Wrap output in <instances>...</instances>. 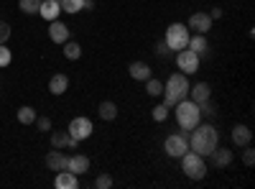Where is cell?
Wrapping results in <instances>:
<instances>
[{
  "mask_svg": "<svg viewBox=\"0 0 255 189\" xmlns=\"http://www.w3.org/2000/svg\"><path fill=\"white\" fill-rule=\"evenodd\" d=\"M189 36H191V31H189L184 23H171V26L166 28L163 41H166V46L171 49V51H181V49H186V44H189Z\"/></svg>",
  "mask_w": 255,
  "mask_h": 189,
  "instance_id": "5",
  "label": "cell"
},
{
  "mask_svg": "<svg viewBox=\"0 0 255 189\" xmlns=\"http://www.w3.org/2000/svg\"><path fill=\"white\" fill-rule=\"evenodd\" d=\"M209 18H212V20H220V18H222V8H212Z\"/></svg>",
  "mask_w": 255,
  "mask_h": 189,
  "instance_id": "36",
  "label": "cell"
},
{
  "mask_svg": "<svg viewBox=\"0 0 255 189\" xmlns=\"http://www.w3.org/2000/svg\"><path fill=\"white\" fill-rule=\"evenodd\" d=\"M67 169H69L72 174H77V177L87 174V172H90V159L84 156V154H74V156H69V161H67Z\"/></svg>",
  "mask_w": 255,
  "mask_h": 189,
  "instance_id": "12",
  "label": "cell"
},
{
  "mask_svg": "<svg viewBox=\"0 0 255 189\" xmlns=\"http://www.w3.org/2000/svg\"><path fill=\"white\" fill-rule=\"evenodd\" d=\"M209 156H212V159H215V164L220 166V169H227V166L232 164V159H235V154H232L230 149H220V146H217V149H215V151H212Z\"/></svg>",
  "mask_w": 255,
  "mask_h": 189,
  "instance_id": "22",
  "label": "cell"
},
{
  "mask_svg": "<svg viewBox=\"0 0 255 189\" xmlns=\"http://www.w3.org/2000/svg\"><path fill=\"white\" fill-rule=\"evenodd\" d=\"M36 128L38 131H51V118H46V115L36 118Z\"/></svg>",
  "mask_w": 255,
  "mask_h": 189,
  "instance_id": "32",
  "label": "cell"
},
{
  "mask_svg": "<svg viewBox=\"0 0 255 189\" xmlns=\"http://www.w3.org/2000/svg\"><path fill=\"white\" fill-rule=\"evenodd\" d=\"M64 56H67V59H72V61H77L79 56H82V46L77 44V41H64Z\"/></svg>",
  "mask_w": 255,
  "mask_h": 189,
  "instance_id": "23",
  "label": "cell"
},
{
  "mask_svg": "<svg viewBox=\"0 0 255 189\" xmlns=\"http://www.w3.org/2000/svg\"><path fill=\"white\" fill-rule=\"evenodd\" d=\"M145 92L151 95V97H158V95L163 92V82L156 79V77H148V79H145Z\"/></svg>",
  "mask_w": 255,
  "mask_h": 189,
  "instance_id": "25",
  "label": "cell"
},
{
  "mask_svg": "<svg viewBox=\"0 0 255 189\" xmlns=\"http://www.w3.org/2000/svg\"><path fill=\"white\" fill-rule=\"evenodd\" d=\"M51 146H54V149H77V146H79V141H74L67 131H54L51 133Z\"/></svg>",
  "mask_w": 255,
  "mask_h": 189,
  "instance_id": "14",
  "label": "cell"
},
{
  "mask_svg": "<svg viewBox=\"0 0 255 189\" xmlns=\"http://www.w3.org/2000/svg\"><path fill=\"white\" fill-rule=\"evenodd\" d=\"M128 72H130V77H133L135 82H145L148 77H153L151 67H148L145 61H133V64L128 67Z\"/></svg>",
  "mask_w": 255,
  "mask_h": 189,
  "instance_id": "17",
  "label": "cell"
},
{
  "mask_svg": "<svg viewBox=\"0 0 255 189\" xmlns=\"http://www.w3.org/2000/svg\"><path fill=\"white\" fill-rule=\"evenodd\" d=\"M69 90V77L67 74H54L51 79H49V92L51 95H64V92H67Z\"/></svg>",
  "mask_w": 255,
  "mask_h": 189,
  "instance_id": "19",
  "label": "cell"
},
{
  "mask_svg": "<svg viewBox=\"0 0 255 189\" xmlns=\"http://www.w3.org/2000/svg\"><path fill=\"white\" fill-rule=\"evenodd\" d=\"M97 115L102 118V120H115L118 118V105L113 102V100H102L100 105H97Z\"/></svg>",
  "mask_w": 255,
  "mask_h": 189,
  "instance_id": "20",
  "label": "cell"
},
{
  "mask_svg": "<svg viewBox=\"0 0 255 189\" xmlns=\"http://www.w3.org/2000/svg\"><path fill=\"white\" fill-rule=\"evenodd\" d=\"M10 59H13L10 49H8L5 44H0V67H8V64H10Z\"/></svg>",
  "mask_w": 255,
  "mask_h": 189,
  "instance_id": "30",
  "label": "cell"
},
{
  "mask_svg": "<svg viewBox=\"0 0 255 189\" xmlns=\"http://www.w3.org/2000/svg\"><path fill=\"white\" fill-rule=\"evenodd\" d=\"M59 13H61V3H59V0H41L38 15L44 18V20H56Z\"/></svg>",
  "mask_w": 255,
  "mask_h": 189,
  "instance_id": "13",
  "label": "cell"
},
{
  "mask_svg": "<svg viewBox=\"0 0 255 189\" xmlns=\"http://www.w3.org/2000/svg\"><path fill=\"white\" fill-rule=\"evenodd\" d=\"M163 151L171 156V159H181L186 151H189V141L184 133H174V136H168L163 141Z\"/></svg>",
  "mask_w": 255,
  "mask_h": 189,
  "instance_id": "7",
  "label": "cell"
},
{
  "mask_svg": "<svg viewBox=\"0 0 255 189\" xmlns=\"http://www.w3.org/2000/svg\"><path fill=\"white\" fill-rule=\"evenodd\" d=\"M18 123H20V125H31V123H36V110L31 108V105H23V108L18 110Z\"/></svg>",
  "mask_w": 255,
  "mask_h": 189,
  "instance_id": "24",
  "label": "cell"
},
{
  "mask_svg": "<svg viewBox=\"0 0 255 189\" xmlns=\"http://www.w3.org/2000/svg\"><path fill=\"white\" fill-rule=\"evenodd\" d=\"M38 5H41V0H18V8L23 10L26 15H33V13H38Z\"/></svg>",
  "mask_w": 255,
  "mask_h": 189,
  "instance_id": "27",
  "label": "cell"
},
{
  "mask_svg": "<svg viewBox=\"0 0 255 189\" xmlns=\"http://www.w3.org/2000/svg\"><path fill=\"white\" fill-rule=\"evenodd\" d=\"M8 38H10V26L5 23V20H0V44H5Z\"/></svg>",
  "mask_w": 255,
  "mask_h": 189,
  "instance_id": "33",
  "label": "cell"
},
{
  "mask_svg": "<svg viewBox=\"0 0 255 189\" xmlns=\"http://www.w3.org/2000/svg\"><path fill=\"white\" fill-rule=\"evenodd\" d=\"M181 172H184L189 179H194V182L204 179V177H207L204 156H199V154H194V151H186V154L181 156Z\"/></svg>",
  "mask_w": 255,
  "mask_h": 189,
  "instance_id": "4",
  "label": "cell"
},
{
  "mask_svg": "<svg viewBox=\"0 0 255 189\" xmlns=\"http://www.w3.org/2000/svg\"><path fill=\"white\" fill-rule=\"evenodd\" d=\"M215 110H217V108H215V105H212L209 100H204V102H199V113H202L204 118H212V115H215Z\"/></svg>",
  "mask_w": 255,
  "mask_h": 189,
  "instance_id": "31",
  "label": "cell"
},
{
  "mask_svg": "<svg viewBox=\"0 0 255 189\" xmlns=\"http://www.w3.org/2000/svg\"><path fill=\"white\" fill-rule=\"evenodd\" d=\"M67 161H69V156H64L61 149H54V151H49V156H46V166H49L51 172L67 169Z\"/></svg>",
  "mask_w": 255,
  "mask_h": 189,
  "instance_id": "15",
  "label": "cell"
},
{
  "mask_svg": "<svg viewBox=\"0 0 255 189\" xmlns=\"http://www.w3.org/2000/svg\"><path fill=\"white\" fill-rule=\"evenodd\" d=\"M243 164H245V166H253V164H255V151L248 149V146H245V151H243Z\"/></svg>",
  "mask_w": 255,
  "mask_h": 189,
  "instance_id": "35",
  "label": "cell"
},
{
  "mask_svg": "<svg viewBox=\"0 0 255 189\" xmlns=\"http://www.w3.org/2000/svg\"><path fill=\"white\" fill-rule=\"evenodd\" d=\"M54 187H56V189H77V187H79V177L72 174L69 169H61V172H56V177H54Z\"/></svg>",
  "mask_w": 255,
  "mask_h": 189,
  "instance_id": "11",
  "label": "cell"
},
{
  "mask_svg": "<svg viewBox=\"0 0 255 189\" xmlns=\"http://www.w3.org/2000/svg\"><path fill=\"white\" fill-rule=\"evenodd\" d=\"M176 123H179V128H181V133L184 136H189V131L194 128V125L202 120V113H199V105L194 102V100H189V97H184V100H179L176 105Z\"/></svg>",
  "mask_w": 255,
  "mask_h": 189,
  "instance_id": "3",
  "label": "cell"
},
{
  "mask_svg": "<svg viewBox=\"0 0 255 189\" xmlns=\"http://www.w3.org/2000/svg\"><path fill=\"white\" fill-rule=\"evenodd\" d=\"M153 51H156L158 56H168V54H171V49L166 46V41H163V38H161V41H156V49H153Z\"/></svg>",
  "mask_w": 255,
  "mask_h": 189,
  "instance_id": "34",
  "label": "cell"
},
{
  "mask_svg": "<svg viewBox=\"0 0 255 189\" xmlns=\"http://www.w3.org/2000/svg\"><path fill=\"white\" fill-rule=\"evenodd\" d=\"M168 110H171V108H168V105H163V102H161V105H156V108L151 110V118H153L156 123H163V120L168 118Z\"/></svg>",
  "mask_w": 255,
  "mask_h": 189,
  "instance_id": "28",
  "label": "cell"
},
{
  "mask_svg": "<svg viewBox=\"0 0 255 189\" xmlns=\"http://www.w3.org/2000/svg\"><path fill=\"white\" fill-rule=\"evenodd\" d=\"M176 67H179V72L181 74H194L197 69H199V54L197 51H191V49H181V51H176Z\"/></svg>",
  "mask_w": 255,
  "mask_h": 189,
  "instance_id": "6",
  "label": "cell"
},
{
  "mask_svg": "<svg viewBox=\"0 0 255 189\" xmlns=\"http://www.w3.org/2000/svg\"><path fill=\"white\" fill-rule=\"evenodd\" d=\"M92 131H95V125H92L90 118H74V120L69 123V128H67V133H69L74 141H87V138L92 136Z\"/></svg>",
  "mask_w": 255,
  "mask_h": 189,
  "instance_id": "8",
  "label": "cell"
},
{
  "mask_svg": "<svg viewBox=\"0 0 255 189\" xmlns=\"http://www.w3.org/2000/svg\"><path fill=\"white\" fill-rule=\"evenodd\" d=\"M115 182H113V177L110 174H97V179H95V189H110Z\"/></svg>",
  "mask_w": 255,
  "mask_h": 189,
  "instance_id": "29",
  "label": "cell"
},
{
  "mask_svg": "<svg viewBox=\"0 0 255 189\" xmlns=\"http://www.w3.org/2000/svg\"><path fill=\"white\" fill-rule=\"evenodd\" d=\"M186 49H191V51H197V54H204V51L209 49V41H207V33H191V36H189V44H186Z\"/></svg>",
  "mask_w": 255,
  "mask_h": 189,
  "instance_id": "21",
  "label": "cell"
},
{
  "mask_svg": "<svg viewBox=\"0 0 255 189\" xmlns=\"http://www.w3.org/2000/svg\"><path fill=\"white\" fill-rule=\"evenodd\" d=\"M189 79H186V74H181V72H174L171 77L166 79V85H163V105H168V108H174V105L179 102V100H184V97H189Z\"/></svg>",
  "mask_w": 255,
  "mask_h": 189,
  "instance_id": "2",
  "label": "cell"
},
{
  "mask_svg": "<svg viewBox=\"0 0 255 189\" xmlns=\"http://www.w3.org/2000/svg\"><path fill=\"white\" fill-rule=\"evenodd\" d=\"M49 38L54 44H64V41H69V26L61 23V20H49Z\"/></svg>",
  "mask_w": 255,
  "mask_h": 189,
  "instance_id": "10",
  "label": "cell"
},
{
  "mask_svg": "<svg viewBox=\"0 0 255 189\" xmlns=\"http://www.w3.org/2000/svg\"><path fill=\"white\" fill-rule=\"evenodd\" d=\"M186 28L189 31H194V33H207L209 28H212V18H209V13H191L189 15V20H186Z\"/></svg>",
  "mask_w": 255,
  "mask_h": 189,
  "instance_id": "9",
  "label": "cell"
},
{
  "mask_svg": "<svg viewBox=\"0 0 255 189\" xmlns=\"http://www.w3.org/2000/svg\"><path fill=\"white\" fill-rule=\"evenodd\" d=\"M186 141H189V151H194L199 156H209L220 146V133H217V128L212 123H202L199 120L194 128L189 131Z\"/></svg>",
  "mask_w": 255,
  "mask_h": 189,
  "instance_id": "1",
  "label": "cell"
},
{
  "mask_svg": "<svg viewBox=\"0 0 255 189\" xmlns=\"http://www.w3.org/2000/svg\"><path fill=\"white\" fill-rule=\"evenodd\" d=\"M64 13H79L84 10V0H59Z\"/></svg>",
  "mask_w": 255,
  "mask_h": 189,
  "instance_id": "26",
  "label": "cell"
},
{
  "mask_svg": "<svg viewBox=\"0 0 255 189\" xmlns=\"http://www.w3.org/2000/svg\"><path fill=\"white\" fill-rule=\"evenodd\" d=\"M95 8V0H84V10H92Z\"/></svg>",
  "mask_w": 255,
  "mask_h": 189,
  "instance_id": "37",
  "label": "cell"
},
{
  "mask_svg": "<svg viewBox=\"0 0 255 189\" xmlns=\"http://www.w3.org/2000/svg\"><path fill=\"white\" fill-rule=\"evenodd\" d=\"M189 97L194 100L197 105H199V102H204V100H209V97H212V87H209V82H197L194 87H189Z\"/></svg>",
  "mask_w": 255,
  "mask_h": 189,
  "instance_id": "16",
  "label": "cell"
},
{
  "mask_svg": "<svg viewBox=\"0 0 255 189\" xmlns=\"http://www.w3.org/2000/svg\"><path fill=\"white\" fill-rule=\"evenodd\" d=\"M250 141H253V131L248 128V125H235L232 128V143L235 146H250Z\"/></svg>",
  "mask_w": 255,
  "mask_h": 189,
  "instance_id": "18",
  "label": "cell"
}]
</instances>
